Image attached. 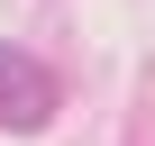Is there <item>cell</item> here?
<instances>
[{
  "label": "cell",
  "mask_w": 155,
  "mask_h": 146,
  "mask_svg": "<svg viewBox=\"0 0 155 146\" xmlns=\"http://www.w3.org/2000/svg\"><path fill=\"white\" fill-rule=\"evenodd\" d=\"M55 119V73L18 46H0V128H46Z\"/></svg>",
  "instance_id": "1"
}]
</instances>
